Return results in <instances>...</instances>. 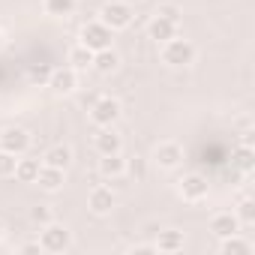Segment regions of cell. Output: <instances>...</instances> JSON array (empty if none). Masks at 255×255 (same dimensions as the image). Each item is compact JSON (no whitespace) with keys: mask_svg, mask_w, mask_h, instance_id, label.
<instances>
[{"mask_svg":"<svg viewBox=\"0 0 255 255\" xmlns=\"http://www.w3.org/2000/svg\"><path fill=\"white\" fill-rule=\"evenodd\" d=\"M39 168H42V162H39V159H30V156L24 153V156H18V165H15V180H21V183H36Z\"/></svg>","mask_w":255,"mask_h":255,"instance_id":"19","label":"cell"},{"mask_svg":"<svg viewBox=\"0 0 255 255\" xmlns=\"http://www.w3.org/2000/svg\"><path fill=\"white\" fill-rule=\"evenodd\" d=\"M78 6V0H42V9L51 18H69Z\"/></svg>","mask_w":255,"mask_h":255,"instance_id":"23","label":"cell"},{"mask_svg":"<svg viewBox=\"0 0 255 255\" xmlns=\"http://www.w3.org/2000/svg\"><path fill=\"white\" fill-rule=\"evenodd\" d=\"M39 246H42V252H51V255L69 252V249H72V231H69L63 222L51 219L48 225L39 228Z\"/></svg>","mask_w":255,"mask_h":255,"instance_id":"2","label":"cell"},{"mask_svg":"<svg viewBox=\"0 0 255 255\" xmlns=\"http://www.w3.org/2000/svg\"><path fill=\"white\" fill-rule=\"evenodd\" d=\"M117 66H120V57H117V51H114V48H102V51H96V54H93V69H96V72L108 75V72H114Z\"/></svg>","mask_w":255,"mask_h":255,"instance_id":"22","label":"cell"},{"mask_svg":"<svg viewBox=\"0 0 255 255\" xmlns=\"http://www.w3.org/2000/svg\"><path fill=\"white\" fill-rule=\"evenodd\" d=\"M153 162L162 168V171H174L183 165V144L177 141H159L156 150H153Z\"/></svg>","mask_w":255,"mask_h":255,"instance_id":"8","label":"cell"},{"mask_svg":"<svg viewBox=\"0 0 255 255\" xmlns=\"http://www.w3.org/2000/svg\"><path fill=\"white\" fill-rule=\"evenodd\" d=\"M0 150L15 153V156H24L30 150V132L21 129V126H6V129L0 132Z\"/></svg>","mask_w":255,"mask_h":255,"instance_id":"7","label":"cell"},{"mask_svg":"<svg viewBox=\"0 0 255 255\" xmlns=\"http://www.w3.org/2000/svg\"><path fill=\"white\" fill-rule=\"evenodd\" d=\"M3 48H6V33L0 30V51H3Z\"/></svg>","mask_w":255,"mask_h":255,"instance_id":"31","label":"cell"},{"mask_svg":"<svg viewBox=\"0 0 255 255\" xmlns=\"http://www.w3.org/2000/svg\"><path fill=\"white\" fill-rule=\"evenodd\" d=\"M231 165H234L240 174H249V171L255 168V150H252L249 144H237V147L231 150Z\"/></svg>","mask_w":255,"mask_h":255,"instance_id":"18","label":"cell"},{"mask_svg":"<svg viewBox=\"0 0 255 255\" xmlns=\"http://www.w3.org/2000/svg\"><path fill=\"white\" fill-rule=\"evenodd\" d=\"M153 246H156V252H180L186 246V237L177 228H165V231H159V237H156Z\"/></svg>","mask_w":255,"mask_h":255,"instance_id":"16","label":"cell"},{"mask_svg":"<svg viewBox=\"0 0 255 255\" xmlns=\"http://www.w3.org/2000/svg\"><path fill=\"white\" fill-rule=\"evenodd\" d=\"M126 174L135 177L138 183L147 180V159L144 156H132V159H126Z\"/></svg>","mask_w":255,"mask_h":255,"instance_id":"25","label":"cell"},{"mask_svg":"<svg viewBox=\"0 0 255 255\" xmlns=\"http://www.w3.org/2000/svg\"><path fill=\"white\" fill-rule=\"evenodd\" d=\"M3 237H6V222L0 219V240H3Z\"/></svg>","mask_w":255,"mask_h":255,"instance_id":"32","label":"cell"},{"mask_svg":"<svg viewBox=\"0 0 255 255\" xmlns=\"http://www.w3.org/2000/svg\"><path fill=\"white\" fill-rule=\"evenodd\" d=\"M156 15H162V18H168V21H174V24H180V6L177 3H159L156 6Z\"/></svg>","mask_w":255,"mask_h":255,"instance_id":"28","label":"cell"},{"mask_svg":"<svg viewBox=\"0 0 255 255\" xmlns=\"http://www.w3.org/2000/svg\"><path fill=\"white\" fill-rule=\"evenodd\" d=\"M177 27H180V24H174V21H168V18H162V15H153L150 24H147V36H150L156 45H162V42H168L171 36H177Z\"/></svg>","mask_w":255,"mask_h":255,"instance_id":"12","label":"cell"},{"mask_svg":"<svg viewBox=\"0 0 255 255\" xmlns=\"http://www.w3.org/2000/svg\"><path fill=\"white\" fill-rule=\"evenodd\" d=\"M132 18H135V9L129 3H123V0H108V3L99 9V21L105 27H111L114 33L117 30H126V27L132 24Z\"/></svg>","mask_w":255,"mask_h":255,"instance_id":"3","label":"cell"},{"mask_svg":"<svg viewBox=\"0 0 255 255\" xmlns=\"http://www.w3.org/2000/svg\"><path fill=\"white\" fill-rule=\"evenodd\" d=\"M159 57H162L165 66H171V69H183V66H192V63H195L198 48H195L189 39H183V36H171L168 42H162Z\"/></svg>","mask_w":255,"mask_h":255,"instance_id":"1","label":"cell"},{"mask_svg":"<svg viewBox=\"0 0 255 255\" xmlns=\"http://www.w3.org/2000/svg\"><path fill=\"white\" fill-rule=\"evenodd\" d=\"M219 252H225V255H249L252 243L246 237H240V231H237V234H228V237L219 240Z\"/></svg>","mask_w":255,"mask_h":255,"instance_id":"20","label":"cell"},{"mask_svg":"<svg viewBox=\"0 0 255 255\" xmlns=\"http://www.w3.org/2000/svg\"><path fill=\"white\" fill-rule=\"evenodd\" d=\"M111 42H114V30L105 27L99 18H96V21H87V24L81 27V33H78V45L90 48L93 54L102 51V48H111Z\"/></svg>","mask_w":255,"mask_h":255,"instance_id":"4","label":"cell"},{"mask_svg":"<svg viewBox=\"0 0 255 255\" xmlns=\"http://www.w3.org/2000/svg\"><path fill=\"white\" fill-rule=\"evenodd\" d=\"M96 168H99V174L105 180H117V177L126 174V159L120 153H108V156H99V165Z\"/></svg>","mask_w":255,"mask_h":255,"instance_id":"15","label":"cell"},{"mask_svg":"<svg viewBox=\"0 0 255 255\" xmlns=\"http://www.w3.org/2000/svg\"><path fill=\"white\" fill-rule=\"evenodd\" d=\"M120 114H123V105H120V99H114V96H99V99L93 102V108H90L93 126H114V123L120 120Z\"/></svg>","mask_w":255,"mask_h":255,"instance_id":"6","label":"cell"},{"mask_svg":"<svg viewBox=\"0 0 255 255\" xmlns=\"http://www.w3.org/2000/svg\"><path fill=\"white\" fill-rule=\"evenodd\" d=\"M66 183V171L63 168H51V165H42L39 168V177H36V186L42 192H60Z\"/></svg>","mask_w":255,"mask_h":255,"instance_id":"13","label":"cell"},{"mask_svg":"<svg viewBox=\"0 0 255 255\" xmlns=\"http://www.w3.org/2000/svg\"><path fill=\"white\" fill-rule=\"evenodd\" d=\"M21 252H24V255H30V252H42V246H39V240H36V243H21Z\"/></svg>","mask_w":255,"mask_h":255,"instance_id":"30","label":"cell"},{"mask_svg":"<svg viewBox=\"0 0 255 255\" xmlns=\"http://www.w3.org/2000/svg\"><path fill=\"white\" fill-rule=\"evenodd\" d=\"M93 147H96L99 156L120 153V150H123V138L114 132V126H99V132L93 135Z\"/></svg>","mask_w":255,"mask_h":255,"instance_id":"11","label":"cell"},{"mask_svg":"<svg viewBox=\"0 0 255 255\" xmlns=\"http://www.w3.org/2000/svg\"><path fill=\"white\" fill-rule=\"evenodd\" d=\"M177 195H180L183 201H189V204H198V201H204V198L210 195V183H207V177L198 174V171L183 174V177L177 180Z\"/></svg>","mask_w":255,"mask_h":255,"instance_id":"5","label":"cell"},{"mask_svg":"<svg viewBox=\"0 0 255 255\" xmlns=\"http://www.w3.org/2000/svg\"><path fill=\"white\" fill-rule=\"evenodd\" d=\"M66 66H72L75 72H84L93 66V51L84 48V45H72L69 48V57H66Z\"/></svg>","mask_w":255,"mask_h":255,"instance_id":"21","label":"cell"},{"mask_svg":"<svg viewBox=\"0 0 255 255\" xmlns=\"http://www.w3.org/2000/svg\"><path fill=\"white\" fill-rule=\"evenodd\" d=\"M42 165H51V168H63V171H66V168L72 165V150H69L66 144H54V147L45 150Z\"/></svg>","mask_w":255,"mask_h":255,"instance_id":"17","label":"cell"},{"mask_svg":"<svg viewBox=\"0 0 255 255\" xmlns=\"http://www.w3.org/2000/svg\"><path fill=\"white\" fill-rule=\"evenodd\" d=\"M234 216L240 219V225H246V228H249V225L255 222V201H252L249 195H246V198H240V204H237Z\"/></svg>","mask_w":255,"mask_h":255,"instance_id":"24","label":"cell"},{"mask_svg":"<svg viewBox=\"0 0 255 255\" xmlns=\"http://www.w3.org/2000/svg\"><path fill=\"white\" fill-rule=\"evenodd\" d=\"M51 219H54L51 207H45V204H36V207H30V222H36L39 228H42V225H48Z\"/></svg>","mask_w":255,"mask_h":255,"instance_id":"27","label":"cell"},{"mask_svg":"<svg viewBox=\"0 0 255 255\" xmlns=\"http://www.w3.org/2000/svg\"><path fill=\"white\" fill-rule=\"evenodd\" d=\"M243 225H240V219L234 216V213H228V210H222V213H213L210 216V231L222 240V237H228V234H237Z\"/></svg>","mask_w":255,"mask_h":255,"instance_id":"14","label":"cell"},{"mask_svg":"<svg viewBox=\"0 0 255 255\" xmlns=\"http://www.w3.org/2000/svg\"><path fill=\"white\" fill-rule=\"evenodd\" d=\"M15 165H18V156L15 153H6V150H0V177H15Z\"/></svg>","mask_w":255,"mask_h":255,"instance_id":"26","label":"cell"},{"mask_svg":"<svg viewBox=\"0 0 255 255\" xmlns=\"http://www.w3.org/2000/svg\"><path fill=\"white\" fill-rule=\"evenodd\" d=\"M123 3H129V6H135V3H141V0H123Z\"/></svg>","mask_w":255,"mask_h":255,"instance_id":"33","label":"cell"},{"mask_svg":"<svg viewBox=\"0 0 255 255\" xmlns=\"http://www.w3.org/2000/svg\"><path fill=\"white\" fill-rule=\"evenodd\" d=\"M48 87H51L57 96L75 93V87H78V72H75L72 66H57V69H51V75H48Z\"/></svg>","mask_w":255,"mask_h":255,"instance_id":"9","label":"cell"},{"mask_svg":"<svg viewBox=\"0 0 255 255\" xmlns=\"http://www.w3.org/2000/svg\"><path fill=\"white\" fill-rule=\"evenodd\" d=\"M117 204V195L111 192V186H93L90 195H87V207L93 216H108Z\"/></svg>","mask_w":255,"mask_h":255,"instance_id":"10","label":"cell"},{"mask_svg":"<svg viewBox=\"0 0 255 255\" xmlns=\"http://www.w3.org/2000/svg\"><path fill=\"white\" fill-rule=\"evenodd\" d=\"M147 252H156V246H153V243H138V246H132V255H147Z\"/></svg>","mask_w":255,"mask_h":255,"instance_id":"29","label":"cell"}]
</instances>
